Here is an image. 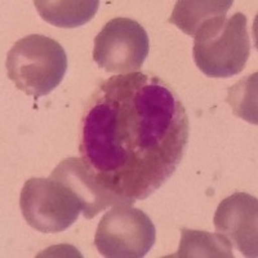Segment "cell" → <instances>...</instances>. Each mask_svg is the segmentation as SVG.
<instances>
[{"mask_svg":"<svg viewBox=\"0 0 258 258\" xmlns=\"http://www.w3.org/2000/svg\"><path fill=\"white\" fill-rule=\"evenodd\" d=\"M187 142L188 116L178 94L140 71L101 83L80 123V156L89 173L131 206L173 176Z\"/></svg>","mask_w":258,"mask_h":258,"instance_id":"cell-1","label":"cell"},{"mask_svg":"<svg viewBox=\"0 0 258 258\" xmlns=\"http://www.w3.org/2000/svg\"><path fill=\"white\" fill-rule=\"evenodd\" d=\"M194 61L209 78H230L241 73L250 56L246 17L235 13L231 18L207 21L194 36Z\"/></svg>","mask_w":258,"mask_h":258,"instance_id":"cell-2","label":"cell"},{"mask_svg":"<svg viewBox=\"0 0 258 258\" xmlns=\"http://www.w3.org/2000/svg\"><path fill=\"white\" fill-rule=\"evenodd\" d=\"M6 68L16 88L39 98L61 84L68 56L58 41L34 34L16 41L8 52Z\"/></svg>","mask_w":258,"mask_h":258,"instance_id":"cell-3","label":"cell"},{"mask_svg":"<svg viewBox=\"0 0 258 258\" xmlns=\"http://www.w3.org/2000/svg\"><path fill=\"white\" fill-rule=\"evenodd\" d=\"M20 208L29 226L44 234L68 230L83 212L77 195L52 178L27 179L21 191Z\"/></svg>","mask_w":258,"mask_h":258,"instance_id":"cell-4","label":"cell"},{"mask_svg":"<svg viewBox=\"0 0 258 258\" xmlns=\"http://www.w3.org/2000/svg\"><path fill=\"white\" fill-rule=\"evenodd\" d=\"M156 240L153 221L141 209L117 204L98 223L94 245L109 258H142Z\"/></svg>","mask_w":258,"mask_h":258,"instance_id":"cell-5","label":"cell"},{"mask_svg":"<svg viewBox=\"0 0 258 258\" xmlns=\"http://www.w3.org/2000/svg\"><path fill=\"white\" fill-rule=\"evenodd\" d=\"M150 40L137 21L125 17L110 20L94 38L93 59L107 73H138L149 56Z\"/></svg>","mask_w":258,"mask_h":258,"instance_id":"cell-6","label":"cell"},{"mask_svg":"<svg viewBox=\"0 0 258 258\" xmlns=\"http://www.w3.org/2000/svg\"><path fill=\"white\" fill-rule=\"evenodd\" d=\"M214 227L245 257L258 255V200L246 192H235L220 203Z\"/></svg>","mask_w":258,"mask_h":258,"instance_id":"cell-7","label":"cell"},{"mask_svg":"<svg viewBox=\"0 0 258 258\" xmlns=\"http://www.w3.org/2000/svg\"><path fill=\"white\" fill-rule=\"evenodd\" d=\"M49 178L59 181L77 195L83 207V216L87 220H92L109 207L129 204L121 197L98 185L82 159L68 158L62 160Z\"/></svg>","mask_w":258,"mask_h":258,"instance_id":"cell-8","label":"cell"},{"mask_svg":"<svg viewBox=\"0 0 258 258\" xmlns=\"http://www.w3.org/2000/svg\"><path fill=\"white\" fill-rule=\"evenodd\" d=\"M36 11L48 24L62 29H74L88 24L96 16L98 0H35Z\"/></svg>","mask_w":258,"mask_h":258,"instance_id":"cell-9","label":"cell"},{"mask_svg":"<svg viewBox=\"0 0 258 258\" xmlns=\"http://www.w3.org/2000/svg\"><path fill=\"white\" fill-rule=\"evenodd\" d=\"M232 3V0H178L168 22L195 36L207 21L225 17Z\"/></svg>","mask_w":258,"mask_h":258,"instance_id":"cell-10","label":"cell"},{"mask_svg":"<svg viewBox=\"0 0 258 258\" xmlns=\"http://www.w3.org/2000/svg\"><path fill=\"white\" fill-rule=\"evenodd\" d=\"M234 258L232 245L222 234L198 230H181V243L177 253L168 258Z\"/></svg>","mask_w":258,"mask_h":258,"instance_id":"cell-11","label":"cell"},{"mask_svg":"<svg viewBox=\"0 0 258 258\" xmlns=\"http://www.w3.org/2000/svg\"><path fill=\"white\" fill-rule=\"evenodd\" d=\"M226 101L231 105L234 115L257 124V73L231 87Z\"/></svg>","mask_w":258,"mask_h":258,"instance_id":"cell-12","label":"cell"}]
</instances>
